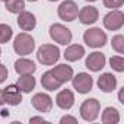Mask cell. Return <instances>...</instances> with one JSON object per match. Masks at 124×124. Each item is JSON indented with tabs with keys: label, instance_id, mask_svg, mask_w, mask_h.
Returning a JSON list of instances; mask_svg holds the SVG:
<instances>
[{
	"label": "cell",
	"instance_id": "cell-1",
	"mask_svg": "<svg viewBox=\"0 0 124 124\" xmlns=\"http://www.w3.org/2000/svg\"><path fill=\"white\" fill-rule=\"evenodd\" d=\"M37 58L39 63L45 64V66H51L60 58V51L55 45L51 44H42L37 53Z\"/></svg>",
	"mask_w": 124,
	"mask_h": 124
},
{
	"label": "cell",
	"instance_id": "cell-2",
	"mask_svg": "<svg viewBox=\"0 0 124 124\" xmlns=\"http://www.w3.org/2000/svg\"><path fill=\"white\" fill-rule=\"evenodd\" d=\"M13 48H15V51H16L19 55H28V54H31V53L34 51V48H35L34 38H32L29 34H19V35L15 38Z\"/></svg>",
	"mask_w": 124,
	"mask_h": 124
},
{
	"label": "cell",
	"instance_id": "cell-3",
	"mask_svg": "<svg viewBox=\"0 0 124 124\" xmlns=\"http://www.w3.org/2000/svg\"><path fill=\"white\" fill-rule=\"evenodd\" d=\"M83 39L85 42L92 47V48H99L102 47L105 42H107V35L104 31H101L99 28H92V29H88L85 34H83Z\"/></svg>",
	"mask_w": 124,
	"mask_h": 124
},
{
	"label": "cell",
	"instance_id": "cell-4",
	"mask_svg": "<svg viewBox=\"0 0 124 124\" xmlns=\"http://www.w3.org/2000/svg\"><path fill=\"white\" fill-rule=\"evenodd\" d=\"M99 108H101L99 101L95 99V98H89V99H86L82 104V107H80V115L86 121H93V120H96V117L99 114Z\"/></svg>",
	"mask_w": 124,
	"mask_h": 124
},
{
	"label": "cell",
	"instance_id": "cell-5",
	"mask_svg": "<svg viewBox=\"0 0 124 124\" xmlns=\"http://www.w3.org/2000/svg\"><path fill=\"white\" fill-rule=\"evenodd\" d=\"M50 35L55 42H58L61 45H66V44H69L72 41L70 29L63 26V25H60V23H54V25L50 26Z\"/></svg>",
	"mask_w": 124,
	"mask_h": 124
},
{
	"label": "cell",
	"instance_id": "cell-6",
	"mask_svg": "<svg viewBox=\"0 0 124 124\" xmlns=\"http://www.w3.org/2000/svg\"><path fill=\"white\" fill-rule=\"evenodd\" d=\"M78 13H79L78 5L75 2H72V0H66V2H63L58 6V16L66 22L75 21L78 18Z\"/></svg>",
	"mask_w": 124,
	"mask_h": 124
},
{
	"label": "cell",
	"instance_id": "cell-7",
	"mask_svg": "<svg viewBox=\"0 0 124 124\" xmlns=\"http://www.w3.org/2000/svg\"><path fill=\"white\" fill-rule=\"evenodd\" d=\"M124 23V15L120 10H112L104 18V26L109 31H117Z\"/></svg>",
	"mask_w": 124,
	"mask_h": 124
},
{
	"label": "cell",
	"instance_id": "cell-8",
	"mask_svg": "<svg viewBox=\"0 0 124 124\" xmlns=\"http://www.w3.org/2000/svg\"><path fill=\"white\" fill-rule=\"evenodd\" d=\"M93 80L88 73H79L76 78H73V88L79 93H88L92 89Z\"/></svg>",
	"mask_w": 124,
	"mask_h": 124
},
{
	"label": "cell",
	"instance_id": "cell-9",
	"mask_svg": "<svg viewBox=\"0 0 124 124\" xmlns=\"http://www.w3.org/2000/svg\"><path fill=\"white\" fill-rule=\"evenodd\" d=\"M3 99L9 105H19L22 102V93L18 85H9L3 91Z\"/></svg>",
	"mask_w": 124,
	"mask_h": 124
},
{
	"label": "cell",
	"instance_id": "cell-10",
	"mask_svg": "<svg viewBox=\"0 0 124 124\" xmlns=\"http://www.w3.org/2000/svg\"><path fill=\"white\" fill-rule=\"evenodd\" d=\"M32 107L39 112H50L53 108V99L47 93H37L32 98Z\"/></svg>",
	"mask_w": 124,
	"mask_h": 124
},
{
	"label": "cell",
	"instance_id": "cell-11",
	"mask_svg": "<svg viewBox=\"0 0 124 124\" xmlns=\"http://www.w3.org/2000/svg\"><path fill=\"white\" fill-rule=\"evenodd\" d=\"M104 66H105V55L98 51L89 54V57L86 58V67L92 72H99Z\"/></svg>",
	"mask_w": 124,
	"mask_h": 124
},
{
	"label": "cell",
	"instance_id": "cell-12",
	"mask_svg": "<svg viewBox=\"0 0 124 124\" xmlns=\"http://www.w3.org/2000/svg\"><path fill=\"white\" fill-rule=\"evenodd\" d=\"M55 102L57 105L61 108V109H70L73 107V102H75V96H73V92L70 89H63L55 98Z\"/></svg>",
	"mask_w": 124,
	"mask_h": 124
},
{
	"label": "cell",
	"instance_id": "cell-13",
	"mask_svg": "<svg viewBox=\"0 0 124 124\" xmlns=\"http://www.w3.org/2000/svg\"><path fill=\"white\" fill-rule=\"evenodd\" d=\"M51 73H53L61 83H66V82H69V80L73 78V69H72L70 66H67V64H58V66H55V67L51 70Z\"/></svg>",
	"mask_w": 124,
	"mask_h": 124
},
{
	"label": "cell",
	"instance_id": "cell-14",
	"mask_svg": "<svg viewBox=\"0 0 124 124\" xmlns=\"http://www.w3.org/2000/svg\"><path fill=\"white\" fill-rule=\"evenodd\" d=\"M79 19L83 25H91L98 21V10L93 6H85L79 13Z\"/></svg>",
	"mask_w": 124,
	"mask_h": 124
},
{
	"label": "cell",
	"instance_id": "cell-15",
	"mask_svg": "<svg viewBox=\"0 0 124 124\" xmlns=\"http://www.w3.org/2000/svg\"><path fill=\"white\" fill-rule=\"evenodd\" d=\"M18 23L23 31H32L37 25V19L31 12H21L19 18H18Z\"/></svg>",
	"mask_w": 124,
	"mask_h": 124
},
{
	"label": "cell",
	"instance_id": "cell-16",
	"mask_svg": "<svg viewBox=\"0 0 124 124\" xmlns=\"http://www.w3.org/2000/svg\"><path fill=\"white\" fill-rule=\"evenodd\" d=\"M98 86L104 92H112L115 89V86H117V79L111 73H104L98 79Z\"/></svg>",
	"mask_w": 124,
	"mask_h": 124
},
{
	"label": "cell",
	"instance_id": "cell-17",
	"mask_svg": "<svg viewBox=\"0 0 124 124\" xmlns=\"http://www.w3.org/2000/svg\"><path fill=\"white\" fill-rule=\"evenodd\" d=\"M41 85H42V88L47 89V91H55V89H58L63 83H61V82L51 73V70H50V72H45V73L42 75V78H41Z\"/></svg>",
	"mask_w": 124,
	"mask_h": 124
},
{
	"label": "cell",
	"instance_id": "cell-18",
	"mask_svg": "<svg viewBox=\"0 0 124 124\" xmlns=\"http://www.w3.org/2000/svg\"><path fill=\"white\" fill-rule=\"evenodd\" d=\"M15 70L19 75H32L37 70V66L34 64V61H31V60L19 58L15 63Z\"/></svg>",
	"mask_w": 124,
	"mask_h": 124
},
{
	"label": "cell",
	"instance_id": "cell-19",
	"mask_svg": "<svg viewBox=\"0 0 124 124\" xmlns=\"http://www.w3.org/2000/svg\"><path fill=\"white\" fill-rule=\"evenodd\" d=\"M83 54H85V48L82 45L73 44L64 51V58L67 61H78V60H80L83 57Z\"/></svg>",
	"mask_w": 124,
	"mask_h": 124
},
{
	"label": "cell",
	"instance_id": "cell-20",
	"mask_svg": "<svg viewBox=\"0 0 124 124\" xmlns=\"http://www.w3.org/2000/svg\"><path fill=\"white\" fill-rule=\"evenodd\" d=\"M18 88L22 92H31L35 88V79L32 78V75H22V78H19L18 80Z\"/></svg>",
	"mask_w": 124,
	"mask_h": 124
},
{
	"label": "cell",
	"instance_id": "cell-21",
	"mask_svg": "<svg viewBox=\"0 0 124 124\" xmlns=\"http://www.w3.org/2000/svg\"><path fill=\"white\" fill-rule=\"evenodd\" d=\"M120 121V114L115 108L108 107L102 112V123L104 124H117Z\"/></svg>",
	"mask_w": 124,
	"mask_h": 124
},
{
	"label": "cell",
	"instance_id": "cell-22",
	"mask_svg": "<svg viewBox=\"0 0 124 124\" xmlns=\"http://www.w3.org/2000/svg\"><path fill=\"white\" fill-rule=\"evenodd\" d=\"M25 8L23 0H6V9L10 13H21Z\"/></svg>",
	"mask_w": 124,
	"mask_h": 124
},
{
	"label": "cell",
	"instance_id": "cell-23",
	"mask_svg": "<svg viewBox=\"0 0 124 124\" xmlns=\"http://www.w3.org/2000/svg\"><path fill=\"white\" fill-rule=\"evenodd\" d=\"M13 35V31L9 25L0 23V42H8Z\"/></svg>",
	"mask_w": 124,
	"mask_h": 124
},
{
	"label": "cell",
	"instance_id": "cell-24",
	"mask_svg": "<svg viewBox=\"0 0 124 124\" xmlns=\"http://www.w3.org/2000/svg\"><path fill=\"white\" fill-rule=\"evenodd\" d=\"M111 44H112V48L117 53H120V54L124 53V37L123 35H115L112 38V42Z\"/></svg>",
	"mask_w": 124,
	"mask_h": 124
},
{
	"label": "cell",
	"instance_id": "cell-25",
	"mask_svg": "<svg viewBox=\"0 0 124 124\" xmlns=\"http://www.w3.org/2000/svg\"><path fill=\"white\" fill-rule=\"evenodd\" d=\"M109 64H111V67H112L114 70H117V72H123V70H124V58H123V57H118V55L111 57Z\"/></svg>",
	"mask_w": 124,
	"mask_h": 124
},
{
	"label": "cell",
	"instance_id": "cell-26",
	"mask_svg": "<svg viewBox=\"0 0 124 124\" xmlns=\"http://www.w3.org/2000/svg\"><path fill=\"white\" fill-rule=\"evenodd\" d=\"M124 3V0H104V5L109 9H117Z\"/></svg>",
	"mask_w": 124,
	"mask_h": 124
},
{
	"label": "cell",
	"instance_id": "cell-27",
	"mask_svg": "<svg viewBox=\"0 0 124 124\" xmlns=\"http://www.w3.org/2000/svg\"><path fill=\"white\" fill-rule=\"evenodd\" d=\"M6 78H8V69L3 64H0V83H3Z\"/></svg>",
	"mask_w": 124,
	"mask_h": 124
},
{
	"label": "cell",
	"instance_id": "cell-28",
	"mask_svg": "<svg viewBox=\"0 0 124 124\" xmlns=\"http://www.w3.org/2000/svg\"><path fill=\"white\" fill-rule=\"evenodd\" d=\"M66 123H72V124H76L78 123V120L76 118H73V117H63V118H61V124H66Z\"/></svg>",
	"mask_w": 124,
	"mask_h": 124
},
{
	"label": "cell",
	"instance_id": "cell-29",
	"mask_svg": "<svg viewBox=\"0 0 124 124\" xmlns=\"http://www.w3.org/2000/svg\"><path fill=\"white\" fill-rule=\"evenodd\" d=\"M31 123H47V121L41 117H34V118H31Z\"/></svg>",
	"mask_w": 124,
	"mask_h": 124
},
{
	"label": "cell",
	"instance_id": "cell-30",
	"mask_svg": "<svg viewBox=\"0 0 124 124\" xmlns=\"http://www.w3.org/2000/svg\"><path fill=\"white\" fill-rule=\"evenodd\" d=\"M5 104V99H3V91L0 89V105H3Z\"/></svg>",
	"mask_w": 124,
	"mask_h": 124
},
{
	"label": "cell",
	"instance_id": "cell-31",
	"mask_svg": "<svg viewBox=\"0 0 124 124\" xmlns=\"http://www.w3.org/2000/svg\"><path fill=\"white\" fill-rule=\"evenodd\" d=\"M86 2H95V0H86Z\"/></svg>",
	"mask_w": 124,
	"mask_h": 124
},
{
	"label": "cell",
	"instance_id": "cell-32",
	"mask_svg": "<svg viewBox=\"0 0 124 124\" xmlns=\"http://www.w3.org/2000/svg\"><path fill=\"white\" fill-rule=\"evenodd\" d=\"M28 2H37V0H28Z\"/></svg>",
	"mask_w": 124,
	"mask_h": 124
},
{
	"label": "cell",
	"instance_id": "cell-33",
	"mask_svg": "<svg viewBox=\"0 0 124 124\" xmlns=\"http://www.w3.org/2000/svg\"><path fill=\"white\" fill-rule=\"evenodd\" d=\"M48 2H57V0H48Z\"/></svg>",
	"mask_w": 124,
	"mask_h": 124
},
{
	"label": "cell",
	"instance_id": "cell-34",
	"mask_svg": "<svg viewBox=\"0 0 124 124\" xmlns=\"http://www.w3.org/2000/svg\"><path fill=\"white\" fill-rule=\"evenodd\" d=\"M0 54H2V50H0Z\"/></svg>",
	"mask_w": 124,
	"mask_h": 124
},
{
	"label": "cell",
	"instance_id": "cell-35",
	"mask_svg": "<svg viewBox=\"0 0 124 124\" xmlns=\"http://www.w3.org/2000/svg\"><path fill=\"white\" fill-rule=\"evenodd\" d=\"M3 2H6V0H3Z\"/></svg>",
	"mask_w": 124,
	"mask_h": 124
}]
</instances>
